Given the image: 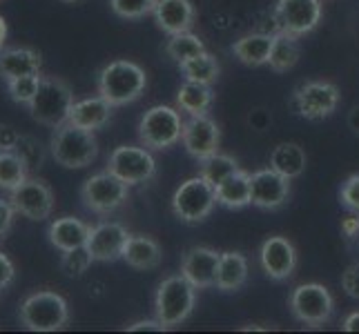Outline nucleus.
<instances>
[{"instance_id": "0eeeda50", "label": "nucleus", "mask_w": 359, "mask_h": 334, "mask_svg": "<svg viewBox=\"0 0 359 334\" xmlns=\"http://www.w3.org/2000/svg\"><path fill=\"white\" fill-rule=\"evenodd\" d=\"M217 205L215 185H210L201 174L181 183V188L172 196V212L183 223H201L205 221Z\"/></svg>"}, {"instance_id": "a211bd4d", "label": "nucleus", "mask_w": 359, "mask_h": 334, "mask_svg": "<svg viewBox=\"0 0 359 334\" xmlns=\"http://www.w3.org/2000/svg\"><path fill=\"white\" fill-rule=\"evenodd\" d=\"M221 252L212 247H190L183 254L181 274L188 279L196 290H208L217 283V267H219Z\"/></svg>"}, {"instance_id": "bb28decb", "label": "nucleus", "mask_w": 359, "mask_h": 334, "mask_svg": "<svg viewBox=\"0 0 359 334\" xmlns=\"http://www.w3.org/2000/svg\"><path fill=\"white\" fill-rule=\"evenodd\" d=\"M215 103V92L210 85L185 81L177 92V107L190 116L208 114L210 107Z\"/></svg>"}, {"instance_id": "f03ea898", "label": "nucleus", "mask_w": 359, "mask_h": 334, "mask_svg": "<svg viewBox=\"0 0 359 334\" xmlns=\"http://www.w3.org/2000/svg\"><path fill=\"white\" fill-rule=\"evenodd\" d=\"M147 88V74L132 60H112L98 74V94L112 107L139 101Z\"/></svg>"}, {"instance_id": "c03bdc74", "label": "nucleus", "mask_w": 359, "mask_h": 334, "mask_svg": "<svg viewBox=\"0 0 359 334\" xmlns=\"http://www.w3.org/2000/svg\"><path fill=\"white\" fill-rule=\"evenodd\" d=\"M18 143V134L9 127H0V150H14Z\"/></svg>"}, {"instance_id": "473e14b6", "label": "nucleus", "mask_w": 359, "mask_h": 334, "mask_svg": "<svg viewBox=\"0 0 359 334\" xmlns=\"http://www.w3.org/2000/svg\"><path fill=\"white\" fill-rule=\"evenodd\" d=\"M201 52H205L203 41L196 34H192V32H183V34L170 36V41L165 45V54L172 60H175V63H179V65L185 63L188 58L201 54Z\"/></svg>"}, {"instance_id": "c9c22d12", "label": "nucleus", "mask_w": 359, "mask_h": 334, "mask_svg": "<svg viewBox=\"0 0 359 334\" xmlns=\"http://www.w3.org/2000/svg\"><path fill=\"white\" fill-rule=\"evenodd\" d=\"M156 0H109V7L118 16L126 20H139L154 11Z\"/></svg>"}, {"instance_id": "f704fd0d", "label": "nucleus", "mask_w": 359, "mask_h": 334, "mask_svg": "<svg viewBox=\"0 0 359 334\" xmlns=\"http://www.w3.org/2000/svg\"><path fill=\"white\" fill-rule=\"evenodd\" d=\"M92 263H94V258H92L90 250L85 245H81V247H74V250L63 252V258H60V270H63L67 277H83L85 272L90 270Z\"/></svg>"}, {"instance_id": "aec40b11", "label": "nucleus", "mask_w": 359, "mask_h": 334, "mask_svg": "<svg viewBox=\"0 0 359 334\" xmlns=\"http://www.w3.org/2000/svg\"><path fill=\"white\" fill-rule=\"evenodd\" d=\"M43 67V56L32 47H9L0 49V78L14 81L29 74H39Z\"/></svg>"}, {"instance_id": "423d86ee", "label": "nucleus", "mask_w": 359, "mask_h": 334, "mask_svg": "<svg viewBox=\"0 0 359 334\" xmlns=\"http://www.w3.org/2000/svg\"><path fill=\"white\" fill-rule=\"evenodd\" d=\"M183 134V120L175 107L156 105L150 107L143 114L139 123V141L147 150L163 152L175 147L181 141Z\"/></svg>"}, {"instance_id": "a19ab883", "label": "nucleus", "mask_w": 359, "mask_h": 334, "mask_svg": "<svg viewBox=\"0 0 359 334\" xmlns=\"http://www.w3.org/2000/svg\"><path fill=\"white\" fill-rule=\"evenodd\" d=\"M16 277V267L11 263V258L7 254L0 252V292L11 286V281Z\"/></svg>"}, {"instance_id": "4468645a", "label": "nucleus", "mask_w": 359, "mask_h": 334, "mask_svg": "<svg viewBox=\"0 0 359 334\" xmlns=\"http://www.w3.org/2000/svg\"><path fill=\"white\" fill-rule=\"evenodd\" d=\"M181 143L185 147V152L196 160H203L217 154L221 143V130L217 125V120H212L208 114L190 116L188 120H183Z\"/></svg>"}, {"instance_id": "9d476101", "label": "nucleus", "mask_w": 359, "mask_h": 334, "mask_svg": "<svg viewBox=\"0 0 359 334\" xmlns=\"http://www.w3.org/2000/svg\"><path fill=\"white\" fill-rule=\"evenodd\" d=\"M107 172L132 185H143L156 174V160L147 147L121 145L107 158Z\"/></svg>"}, {"instance_id": "de8ad7c7", "label": "nucleus", "mask_w": 359, "mask_h": 334, "mask_svg": "<svg viewBox=\"0 0 359 334\" xmlns=\"http://www.w3.org/2000/svg\"><path fill=\"white\" fill-rule=\"evenodd\" d=\"M5 41H7V22L3 16H0V49L5 47Z\"/></svg>"}, {"instance_id": "4be33fe9", "label": "nucleus", "mask_w": 359, "mask_h": 334, "mask_svg": "<svg viewBox=\"0 0 359 334\" xmlns=\"http://www.w3.org/2000/svg\"><path fill=\"white\" fill-rule=\"evenodd\" d=\"M112 109L114 107L109 105L101 94L94 96V98H83V101H76L72 105L69 123L96 132L109 123V118H112Z\"/></svg>"}, {"instance_id": "c85d7f7f", "label": "nucleus", "mask_w": 359, "mask_h": 334, "mask_svg": "<svg viewBox=\"0 0 359 334\" xmlns=\"http://www.w3.org/2000/svg\"><path fill=\"white\" fill-rule=\"evenodd\" d=\"M299 56H302L299 39H297V36H290V34L277 32L275 43H272L270 60H268L270 69L277 71V74L290 71L297 63H299Z\"/></svg>"}, {"instance_id": "f8f14e48", "label": "nucleus", "mask_w": 359, "mask_h": 334, "mask_svg": "<svg viewBox=\"0 0 359 334\" xmlns=\"http://www.w3.org/2000/svg\"><path fill=\"white\" fill-rule=\"evenodd\" d=\"M339 98L341 94L335 83L313 81V83H304L302 88L294 90L292 107L306 120H324L337 109Z\"/></svg>"}, {"instance_id": "2eb2a0df", "label": "nucleus", "mask_w": 359, "mask_h": 334, "mask_svg": "<svg viewBox=\"0 0 359 334\" xmlns=\"http://www.w3.org/2000/svg\"><path fill=\"white\" fill-rule=\"evenodd\" d=\"M128 239H130V232L126 225H121L116 221H107L92 228L85 247L90 250L94 261L114 263L118 258H123V250H126Z\"/></svg>"}, {"instance_id": "37998d69", "label": "nucleus", "mask_w": 359, "mask_h": 334, "mask_svg": "<svg viewBox=\"0 0 359 334\" xmlns=\"http://www.w3.org/2000/svg\"><path fill=\"white\" fill-rule=\"evenodd\" d=\"M165 326L158 319L154 321H136V323L128 326V332H163Z\"/></svg>"}, {"instance_id": "58836bf2", "label": "nucleus", "mask_w": 359, "mask_h": 334, "mask_svg": "<svg viewBox=\"0 0 359 334\" xmlns=\"http://www.w3.org/2000/svg\"><path fill=\"white\" fill-rule=\"evenodd\" d=\"M16 207L11 205L9 199H0V243H3L7 237L11 228H14V218H16Z\"/></svg>"}, {"instance_id": "20e7f679", "label": "nucleus", "mask_w": 359, "mask_h": 334, "mask_svg": "<svg viewBox=\"0 0 359 334\" xmlns=\"http://www.w3.org/2000/svg\"><path fill=\"white\" fill-rule=\"evenodd\" d=\"M20 323L29 332H56L69 321V305L58 292L41 290L20 303Z\"/></svg>"}, {"instance_id": "9b49d317", "label": "nucleus", "mask_w": 359, "mask_h": 334, "mask_svg": "<svg viewBox=\"0 0 359 334\" xmlns=\"http://www.w3.org/2000/svg\"><path fill=\"white\" fill-rule=\"evenodd\" d=\"M321 20V0H277L272 9L275 29L302 39Z\"/></svg>"}, {"instance_id": "2f4dec72", "label": "nucleus", "mask_w": 359, "mask_h": 334, "mask_svg": "<svg viewBox=\"0 0 359 334\" xmlns=\"http://www.w3.org/2000/svg\"><path fill=\"white\" fill-rule=\"evenodd\" d=\"M199 163H201L199 165V174L210 185H215V188L239 169L237 160H234L232 156H228V154H219V152L212 154V156H208V158H203V160H199Z\"/></svg>"}, {"instance_id": "b1692460", "label": "nucleus", "mask_w": 359, "mask_h": 334, "mask_svg": "<svg viewBox=\"0 0 359 334\" xmlns=\"http://www.w3.org/2000/svg\"><path fill=\"white\" fill-rule=\"evenodd\" d=\"M272 43H275V34H248L232 45V54L248 67H262L268 65Z\"/></svg>"}, {"instance_id": "4c0bfd02", "label": "nucleus", "mask_w": 359, "mask_h": 334, "mask_svg": "<svg viewBox=\"0 0 359 334\" xmlns=\"http://www.w3.org/2000/svg\"><path fill=\"white\" fill-rule=\"evenodd\" d=\"M339 201L346 209L359 214V174H353L346 179V183L339 190Z\"/></svg>"}, {"instance_id": "a18cd8bd", "label": "nucleus", "mask_w": 359, "mask_h": 334, "mask_svg": "<svg viewBox=\"0 0 359 334\" xmlns=\"http://www.w3.org/2000/svg\"><path fill=\"white\" fill-rule=\"evenodd\" d=\"M341 330H346V332H359V310L357 312H351L348 316L344 319Z\"/></svg>"}, {"instance_id": "49530a36", "label": "nucleus", "mask_w": 359, "mask_h": 334, "mask_svg": "<svg viewBox=\"0 0 359 334\" xmlns=\"http://www.w3.org/2000/svg\"><path fill=\"white\" fill-rule=\"evenodd\" d=\"M348 125H351L353 132L359 134V105L351 109V114H348Z\"/></svg>"}, {"instance_id": "79ce46f5", "label": "nucleus", "mask_w": 359, "mask_h": 334, "mask_svg": "<svg viewBox=\"0 0 359 334\" xmlns=\"http://www.w3.org/2000/svg\"><path fill=\"white\" fill-rule=\"evenodd\" d=\"M341 234L346 239H355L359 234V214L353 212L351 216L341 218Z\"/></svg>"}, {"instance_id": "1a4fd4ad", "label": "nucleus", "mask_w": 359, "mask_h": 334, "mask_svg": "<svg viewBox=\"0 0 359 334\" xmlns=\"http://www.w3.org/2000/svg\"><path fill=\"white\" fill-rule=\"evenodd\" d=\"M130 185L114 176L112 172H101L83 183L81 201L94 214H112L121 205L128 203Z\"/></svg>"}, {"instance_id": "7ed1b4c3", "label": "nucleus", "mask_w": 359, "mask_h": 334, "mask_svg": "<svg viewBox=\"0 0 359 334\" xmlns=\"http://www.w3.org/2000/svg\"><path fill=\"white\" fill-rule=\"evenodd\" d=\"M74 101V92L69 83H65L58 76H43L39 94L34 96V101L27 105L29 116L39 123V125L56 130L58 125L69 120V111Z\"/></svg>"}, {"instance_id": "dca6fc26", "label": "nucleus", "mask_w": 359, "mask_h": 334, "mask_svg": "<svg viewBox=\"0 0 359 334\" xmlns=\"http://www.w3.org/2000/svg\"><path fill=\"white\" fill-rule=\"evenodd\" d=\"M252 205L259 209H279L286 205L290 196V179L279 174L277 169H259L250 174Z\"/></svg>"}, {"instance_id": "72a5a7b5", "label": "nucleus", "mask_w": 359, "mask_h": 334, "mask_svg": "<svg viewBox=\"0 0 359 334\" xmlns=\"http://www.w3.org/2000/svg\"><path fill=\"white\" fill-rule=\"evenodd\" d=\"M43 81V74H29V76H20L14 81H7V94L14 103L18 105H29L34 101V96L39 94Z\"/></svg>"}, {"instance_id": "6ab92c4d", "label": "nucleus", "mask_w": 359, "mask_h": 334, "mask_svg": "<svg viewBox=\"0 0 359 334\" xmlns=\"http://www.w3.org/2000/svg\"><path fill=\"white\" fill-rule=\"evenodd\" d=\"M152 14L156 27L170 36L192 32L196 18L194 5L190 0H156Z\"/></svg>"}, {"instance_id": "f3484780", "label": "nucleus", "mask_w": 359, "mask_h": 334, "mask_svg": "<svg viewBox=\"0 0 359 334\" xmlns=\"http://www.w3.org/2000/svg\"><path fill=\"white\" fill-rule=\"evenodd\" d=\"M259 263H262L264 274L272 281L290 279L297 267L294 245L283 237L266 239L262 245V252H259Z\"/></svg>"}, {"instance_id": "5701e85b", "label": "nucleus", "mask_w": 359, "mask_h": 334, "mask_svg": "<svg viewBox=\"0 0 359 334\" xmlns=\"http://www.w3.org/2000/svg\"><path fill=\"white\" fill-rule=\"evenodd\" d=\"M161 258H163V252H161L158 241H154L152 237H145V234H130V239L126 243V250H123V261H126L130 267L134 270H154L161 265Z\"/></svg>"}, {"instance_id": "ddd939ff", "label": "nucleus", "mask_w": 359, "mask_h": 334, "mask_svg": "<svg viewBox=\"0 0 359 334\" xmlns=\"http://www.w3.org/2000/svg\"><path fill=\"white\" fill-rule=\"evenodd\" d=\"M9 201L16 212L29 221H45L54 212V192L43 179H27L14 192H9Z\"/></svg>"}, {"instance_id": "ea45409f", "label": "nucleus", "mask_w": 359, "mask_h": 334, "mask_svg": "<svg viewBox=\"0 0 359 334\" xmlns=\"http://www.w3.org/2000/svg\"><path fill=\"white\" fill-rule=\"evenodd\" d=\"M341 288L344 292L353 296V299H359V263H353L344 270L341 274Z\"/></svg>"}, {"instance_id": "39448f33", "label": "nucleus", "mask_w": 359, "mask_h": 334, "mask_svg": "<svg viewBox=\"0 0 359 334\" xmlns=\"http://www.w3.org/2000/svg\"><path fill=\"white\" fill-rule=\"evenodd\" d=\"M196 303V288L183 274H175L161 281L156 290V319L168 328L181 326L194 310Z\"/></svg>"}, {"instance_id": "c756f323", "label": "nucleus", "mask_w": 359, "mask_h": 334, "mask_svg": "<svg viewBox=\"0 0 359 334\" xmlns=\"http://www.w3.org/2000/svg\"><path fill=\"white\" fill-rule=\"evenodd\" d=\"M29 179V167L16 150H0V190L14 192Z\"/></svg>"}, {"instance_id": "09e8293b", "label": "nucleus", "mask_w": 359, "mask_h": 334, "mask_svg": "<svg viewBox=\"0 0 359 334\" xmlns=\"http://www.w3.org/2000/svg\"><path fill=\"white\" fill-rule=\"evenodd\" d=\"M60 3H79V0H60Z\"/></svg>"}, {"instance_id": "6e6552de", "label": "nucleus", "mask_w": 359, "mask_h": 334, "mask_svg": "<svg viewBox=\"0 0 359 334\" xmlns=\"http://www.w3.org/2000/svg\"><path fill=\"white\" fill-rule=\"evenodd\" d=\"M335 310V299L321 283H302L290 294V312L299 323L319 328L330 321Z\"/></svg>"}, {"instance_id": "cd10ccee", "label": "nucleus", "mask_w": 359, "mask_h": 334, "mask_svg": "<svg viewBox=\"0 0 359 334\" xmlns=\"http://www.w3.org/2000/svg\"><path fill=\"white\" fill-rule=\"evenodd\" d=\"M306 163V152L297 143H279L270 154V167L277 169L279 174L288 176L290 181L304 174Z\"/></svg>"}, {"instance_id": "7c9ffc66", "label": "nucleus", "mask_w": 359, "mask_h": 334, "mask_svg": "<svg viewBox=\"0 0 359 334\" xmlns=\"http://www.w3.org/2000/svg\"><path fill=\"white\" fill-rule=\"evenodd\" d=\"M181 74L185 76V81H192V83H203V85H212L219 78V63L217 58L210 54V52H201L192 58H188L185 63L179 65Z\"/></svg>"}, {"instance_id": "412c9836", "label": "nucleus", "mask_w": 359, "mask_h": 334, "mask_svg": "<svg viewBox=\"0 0 359 334\" xmlns=\"http://www.w3.org/2000/svg\"><path fill=\"white\" fill-rule=\"evenodd\" d=\"M92 228L85 221L76 218V216H63L56 218L47 230L49 243H52L56 250L67 252L74 250V247H81L88 243Z\"/></svg>"}, {"instance_id": "393cba45", "label": "nucleus", "mask_w": 359, "mask_h": 334, "mask_svg": "<svg viewBox=\"0 0 359 334\" xmlns=\"http://www.w3.org/2000/svg\"><path fill=\"white\" fill-rule=\"evenodd\" d=\"M217 203L228 209H241L245 205H252V188H250V174L243 169H237L232 176L215 188Z\"/></svg>"}, {"instance_id": "f257e3e1", "label": "nucleus", "mask_w": 359, "mask_h": 334, "mask_svg": "<svg viewBox=\"0 0 359 334\" xmlns=\"http://www.w3.org/2000/svg\"><path fill=\"white\" fill-rule=\"evenodd\" d=\"M49 154L60 167L83 169L98 158V141L92 130L79 127L67 120L54 130L52 141H49Z\"/></svg>"}, {"instance_id": "a878e982", "label": "nucleus", "mask_w": 359, "mask_h": 334, "mask_svg": "<svg viewBox=\"0 0 359 334\" xmlns=\"http://www.w3.org/2000/svg\"><path fill=\"white\" fill-rule=\"evenodd\" d=\"M248 281V258L241 252H221L217 267V290L239 292Z\"/></svg>"}, {"instance_id": "e433bc0d", "label": "nucleus", "mask_w": 359, "mask_h": 334, "mask_svg": "<svg viewBox=\"0 0 359 334\" xmlns=\"http://www.w3.org/2000/svg\"><path fill=\"white\" fill-rule=\"evenodd\" d=\"M14 150L25 158V163H27L29 169H36V167H43L45 158H47V152L41 141H36L34 136H18V143Z\"/></svg>"}]
</instances>
